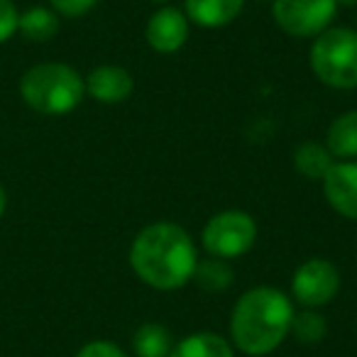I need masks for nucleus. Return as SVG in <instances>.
Instances as JSON below:
<instances>
[{
  "label": "nucleus",
  "instance_id": "obj_8",
  "mask_svg": "<svg viewBox=\"0 0 357 357\" xmlns=\"http://www.w3.org/2000/svg\"><path fill=\"white\" fill-rule=\"evenodd\" d=\"M149 47L159 54H174L189 40V17L178 8H159L144 27Z\"/></svg>",
  "mask_w": 357,
  "mask_h": 357
},
{
  "label": "nucleus",
  "instance_id": "obj_19",
  "mask_svg": "<svg viewBox=\"0 0 357 357\" xmlns=\"http://www.w3.org/2000/svg\"><path fill=\"white\" fill-rule=\"evenodd\" d=\"M20 13H17L13 0H0V45H6L13 35L17 32Z\"/></svg>",
  "mask_w": 357,
  "mask_h": 357
},
{
  "label": "nucleus",
  "instance_id": "obj_10",
  "mask_svg": "<svg viewBox=\"0 0 357 357\" xmlns=\"http://www.w3.org/2000/svg\"><path fill=\"white\" fill-rule=\"evenodd\" d=\"M84 81H86V93L93 100L105 103V105L123 103L135 91L132 74H130L128 69H123V66H115V64L96 66Z\"/></svg>",
  "mask_w": 357,
  "mask_h": 357
},
{
  "label": "nucleus",
  "instance_id": "obj_13",
  "mask_svg": "<svg viewBox=\"0 0 357 357\" xmlns=\"http://www.w3.org/2000/svg\"><path fill=\"white\" fill-rule=\"evenodd\" d=\"M326 147L335 159L357 157V110L337 115L326 135Z\"/></svg>",
  "mask_w": 357,
  "mask_h": 357
},
{
  "label": "nucleus",
  "instance_id": "obj_15",
  "mask_svg": "<svg viewBox=\"0 0 357 357\" xmlns=\"http://www.w3.org/2000/svg\"><path fill=\"white\" fill-rule=\"evenodd\" d=\"M132 350L137 357H169L174 350L172 333L159 323H144L135 331Z\"/></svg>",
  "mask_w": 357,
  "mask_h": 357
},
{
  "label": "nucleus",
  "instance_id": "obj_7",
  "mask_svg": "<svg viewBox=\"0 0 357 357\" xmlns=\"http://www.w3.org/2000/svg\"><path fill=\"white\" fill-rule=\"evenodd\" d=\"M340 291V272L333 262L323 257H311L294 272L291 294L301 306H326Z\"/></svg>",
  "mask_w": 357,
  "mask_h": 357
},
{
  "label": "nucleus",
  "instance_id": "obj_24",
  "mask_svg": "<svg viewBox=\"0 0 357 357\" xmlns=\"http://www.w3.org/2000/svg\"><path fill=\"white\" fill-rule=\"evenodd\" d=\"M149 3H169V0H149Z\"/></svg>",
  "mask_w": 357,
  "mask_h": 357
},
{
  "label": "nucleus",
  "instance_id": "obj_17",
  "mask_svg": "<svg viewBox=\"0 0 357 357\" xmlns=\"http://www.w3.org/2000/svg\"><path fill=\"white\" fill-rule=\"evenodd\" d=\"M233 267L228 264V259H220V257H208L204 262L196 264V272H194V282L199 284L204 291L211 294H218L225 291V289L233 287Z\"/></svg>",
  "mask_w": 357,
  "mask_h": 357
},
{
  "label": "nucleus",
  "instance_id": "obj_6",
  "mask_svg": "<svg viewBox=\"0 0 357 357\" xmlns=\"http://www.w3.org/2000/svg\"><path fill=\"white\" fill-rule=\"evenodd\" d=\"M337 13L335 0H274L272 17L291 37H318Z\"/></svg>",
  "mask_w": 357,
  "mask_h": 357
},
{
  "label": "nucleus",
  "instance_id": "obj_1",
  "mask_svg": "<svg viewBox=\"0 0 357 357\" xmlns=\"http://www.w3.org/2000/svg\"><path fill=\"white\" fill-rule=\"evenodd\" d=\"M199 252L181 225L152 223L139 230L130 248L132 272L159 291H174L194 279Z\"/></svg>",
  "mask_w": 357,
  "mask_h": 357
},
{
  "label": "nucleus",
  "instance_id": "obj_12",
  "mask_svg": "<svg viewBox=\"0 0 357 357\" xmlns=\"http://www.w3.org/2000/svg\"><path fill=\"white\" fill-rule=\"evenodd\" d=\"M169 357H235L233 345L223 335L211 331L191 333L181 342H176Z\"/></svg>",
  "mask_w": 357,
  "mask_h": 357
},
{
  "label": "nucleus",
  "instance_id": "obj_2",
  "mask_svg": "<svg viewBox=\"0 0 357 357\" xmlns=\"http://www.w3.org/2000/svg\"><path fill=\"white\" fill-rule=\"evenodd\" d=\"M294 303L274 287H255L238 298L230 316L233 345L250 357L274 352L291 333Z\"/></svg>",
  "mask_w": 357,
  "mask_h": 357
},
{
  "label": "nucleus",
  "instance_id": "obj_22",
  "mask_svg": "<svg viewBox=\"0 0 357 357\" xmlns=\"http://www.w3.org/2000/svg\"><path fill=\"white\" fill-rule=\"evenodd\" d=\"M6 208H8V194H6V189H3V184H0V218H3Z\"/></svg>",
  "mask_w": 357,
  "mask_h": 357
},
{
  "label": "nucleus",
  "instance_id": "obj_18",
  "mask_svg": "<svg viewBox=\"0 0 357 357\" xmlns=\"http://www.w3.org/2000/svg\"><path fill=\"white\" fill-rule=\"evenodd\" d=\"M291 333L296 335V340H298V342H306V345H313V342H321L323 337L328 335V323H326V318L318 316L316 311L294 313Z\"/></svg>",
  "mask_w": 357,
  "mask_h": 357
},
{
  "label": "nucleus",
  "instance_id": "obj_11",
  "mask_svg": "<svg viewBox=\"0 0 357 357\" xmlns=\"http://www.w3.org/2000/svg\"><path fill=\"white\" fill-rule=\"evenodd\" d=\"M184 6L189 22L206 27V30H218L238 20L245 0H186Z\"/></svg>",
  "mask_w": 357,
  "mask_h": 357
},
{
  "label": "nucleus",
  "instance_id": "obj_14",
  "mask_svg": "<svg viewBox=\"0 0 357 357\" xmlns=\"http://www.w3.org/2000/svg\"><path fill=\"white\" fill-rule=\"evenodd\" d=\"M17 32L30 42H50L59 32V15L50 8H30L20 13Z\"/></svg>",
  "mask_w": 357,
  "mask_h": 357
},
{
  "label": "nucleus",
  "instance_id": "obj_9",
  "mask_svg": "<svg viewBox=\"0 0 357 357\" xmlns=\"http://www.w3.org/2000/svg\"><path fill=\"white\" fill-rule=\"evenodd\" d=\"M323 194L333 211L357 220V162H335L323 176Z\"/></svg>",
  "mask_w": 357,
  "mask_h": 357
},
{
  "label": "nucleus",
  "instance_id": "obj_20",
  "mask_svg": "<svg viewBox=\"0 0 357 357\" xmlns=\"http://www.w3.org/2000/svg\"><path fill=\"white\" fill-rule=\"evenodd\" d=\"M52 10L59 13V15L66 17H81L89 10H93V6L98 0H50Z\"/></svg>",
  "mask_w": 357,
  "mask_h": 357
},
{
  "label": "nucleus",
  "instance_id": "obj_4",
  "mask_svg": "<svg viewBox=\"0 0 357 357\" xmlns=\"http://www.w3.org/2000/svg\"><path fill=\"white\" fill-rule=\"evenodd\" d=\"M311 69L321 84L337 91L357 89V32L328 27L311 47Z\"/></svg>",
  "mask_w": 357,
  "mask_h": 357
},
{
  "label": "nucleus",
  "instance_id": "obj_16",
  "mask_svg": "<svg viewBox=\"0 0 357 357\" xmlns=\"http://www.w3.org/2000/svg\"><path fill=\"white\" fill-rule=\"evenodd\" d=\"M333 159L335 157L328 152V147H321L318 142H303L294 152V167L301 176L311 178V181H323L328 169L335 164Z\"/></svg>",
  "mask_w": 357,
  "mask_h": 357
},
{
  "label": "nucleus",
  "instance_id": "obj_5",
  "mask_svg": "<svg viewBox=\"0 0 357 357\" xmlns=\"http://www.w3.org/2000/svg\"><path fill=\"white\" fill-rule=\"evenodd\" d=\"M201 240L211 257H243L252 250L255 240H257V223L245 211H223L206 223Z\"/></svg>",
  "mask_w": 357,
  "mask_h": 357
},
{
  "label": "nucleus",
  "instance_id": "obj_21",
  "mask_svg": "<svg viewBox=\"0 0 357 357\" xmlns=\"http://www.w3.org/2000/svg\"><path fill=\"white\" fill-rule=\"evenodd\" d=\"M76 357H128L123 350H120L115 342L108 340H93V342H86L84 347L79 350Z\"/></svg>",
  "mask_w": 357,
  "mask_h": 357
},
{
  "label": "nucleus",
  "instance_id": "obj_23",
  "mask_svg": "<svg viewBox=\"0 0 357 357\" xmlns=\"http://www.w3.org/2000/svg\"><path fill=\"white\" fill-rule=\"evenodd\" d=\"M335 6L337 8H355L357 0H335Z\"/></svg>",
  "mask_w": 357,
  "mask_h": 357
},
{
  "label": "nucleus",
  "instance_id": "obj_3",
  "mask_svg": "<svg viewBox=\"0 0 357 357\" xmlns=\"http://www.w3.org/2000/svg\"><path fill=\"white\" fill-rule=\"evenodd\" d=\"M86 81L74 66L45 61L27 69L20 79V96L42 115H66L84 100Z\"/></svg>",
  "mask_w": 357,
  "mask_h": 357
}]
</instances>
